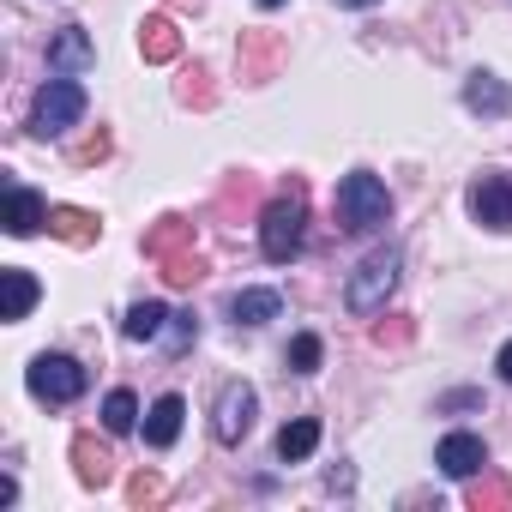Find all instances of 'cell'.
I'll use <instances>...</instances> for the list:
<instances>
[{"label": "cell", "instance_id": "6da1fadb", "mask_svg": "<svg viewBox=\"0 0 512 512\" xmlns=\"http://www.w3.org/2000/svg\"><path fill=\"white\" fill-rule=\"evenodd\" d=\"M398 272H404V253H398V247H374L368 260L350 272V284H344V308H350L356 320H374V314L392 302Z\"/></svg>", "mask_w": 512, "mask_h": 512}, {"label": "cell", "instance_id": "7a4b0ae2", "mask_svg": "<svg viewBox=\"0 0 512 512\" xmlns=\"http://www.w3.org/2000/svg\"><path fill=\"white\" fill-rule=\"evenodd\" d=\"M302 223H308V193H302V181H290V193L272 199L260 217V253L272 266H290L302 253Z\"/></svg>", "mask_w": 512, "mask_h": 512}, {"label": "cell", "instance_id": "3957f363", "mask_svg": "<svg viewBox=\"0 0 512 512\" xmlns=\"http://www.w3.org/2000/svg\"><path fill=\"white\" fill-rule=\"evenodd\" d=\"M386 217H392L386 181H380L374 169H350V175L338 181V223H344L350 235H368V229H380Z\"/></svg>", "mask_w": 512, "mask_h": 512}, {"label": "cell", "instance_id": "277c9868", "mask_svg": "<svg viewBox=\"0 0 512 512\" xmlns=\"http://www.w3.org/2000/svg\"><path fill=\"white\" fill-rule=\"evenodd\" d=\"M79 121H85V85H79L73 73L49 79V85L37 91V103H31V133H37V139H61V133H73Z\"/></svg>", "mask_w": 512, "mask_h": 512}, {"label": "cell", "instance_id": "5b68a950", "mask_svg": "<svg viewBox=\"0 0 512 512\" xmlns=\"http://www.w3.org/2000/svg\"><path fill=\"white\" fill-rule=\"evenodd\" d=\"M25 386H31L43 404H73V398H85L91 374H85L73 356H37V362H31V374H25Z\"/></svg>", "mask_w": 512, "mask_h": 512}, {"label": "cell", "instance_id": "8992f818", "mask_svg": "<svg viewBox=\"0 0 512 512\" xmlns=\"http://www.w3.org/2000/svg\"><path fill=\"white\" fill-rule=\"evenodd\" d=\"M253 416H260V398H253V386L229 380V386L217 392V410H211V434H217L223 446H241V440L253 434Z\"/></svg>", "mask_w": 512, "mask_h": 512}, {"label": "cell", "instance_id": "52a82bcc", "mask_svg": "<svg viewBox=\"0 0 512 512\" xmlns=\"http://www.w3.org/2000/svg\"><path fill=\"white\" fill-rule=\"evenodd\" d=\"M470 217L476 223H488V229H512V175H482L476 187H470Z\"/></svg>", "mask_w": 512, "mask_h": 512}, {"label": "cell", "instance_id": "ba28073f", "mask_svg": "<svg viewBox=\"0 0 512 512\" xmlns=\"http://www.w3.org/2000/svg\"><path fill=\"white\" fill-rule=\"evenodd\" d=\"M434 464H440L446 476H476V470L488 464V446H482L476 434H446L440 452H434Z\"/></svg>", "mask_w": 512, "mask_h": 512}, {"label": "cell", "instance_id": "9c48e42d", "mask_svg": "<svg viewBox=\"0 0 512 512\" xmlns=\"http://www.w3.org/2000/svg\"><path fill=\"white\" fill-rule=\"evenodd\" d=\"M73 464H79V482H85V488H109V482H115V452H109L97 434H79V440H73Z\"/></svg>", "mask_w": 512, "mask_h": 512}, {"label": "cell", "instance_id": "30bf717a", "mask_svg": "<svg viewBox=\"0 0 512 512\" xmlns=\"http://www.w3.org/2000/svg\"><path fill=\"white\" fill-rule=\"evenodd\" d=\"M97 61V49H91V37L79 31V25H61V37L49 43V67L55 73H85Z\"/></svg>", "mask_w": 512, "mask_h": 512}, {"label": "cell", "instance_id": "8fae6325", "mask_svg": "<svg viewBox=\"0 0 512 512\" xmlns=\"http://www.w3.org/2000/svg\"><path fill=\"white\" fill-rule=\"evenodd\" d=\"M464 109H476V115H506V109H512V85L494 79V73H470V79H464Z\"/></svg>", "mask_w": 512, "mask_h": 512}, {"label": "cell", "instance_id": "7c38bea8", "mask_svg": "<svg viewBox=\"0 0 512 512\" xmlns=\"http://www.w3.org/2000/svg\"><path fill=\"white\" fill-rule=\"evenodd\" d=\"M181 416H187V404H181L175 392H163V398L145 410V440H151L157 452H163V446H175V440H181Z\"/></svg>", "mask_w": 512, "mask_h": 512}, {"label": "cell", "instance_id": "4fadbf2b", "mask_svg": "<svg viewBox=\"0 0 512 512\" xmlns=\"http://www.w3.org/2000/svg\"><path fill=\"white\" fill-rule=\"evenodd\" d=\"M43 223H49L43 193H31V187H7V229H13V235H37Z\"/></svg>", "mask_w": 512, "mask_h": 512}, {"label": "cell", "instance_id": "5bb4252c", "mask_svg": "<svg viewBox=\"0 0 512 512\" xmlns=\"http://www.w3.org/2000/svg\"><path fill=\"white\" fill-rule=\"evenodd\" d=\"M49 235L73 241V247H91V241L103 235V223H97L91 211H79V205H49Z\"/></svg>", "mask_w": 512, "mask_h": 512}, {"label": "cell", "instance_id": "9a60e30c", "mask_svg": "<svg viewBox=\"0 0 512 512\" xmlns=\"http://www.w3.org/2000/svg\"><path fill=\"white\" fill-rule=\"evenodd\" d=\"M284 314V296L278 290H241L235 302H229V320L235 326H266V320H278Z\"/></svg>", "mask_w": 512, "mask_h": 512}, {"label": "cell", "instance_id": "2e32d148", "mask_svg": "<svg viewBox=\"0 0 512 512\" xmlns=\"http://www.w3.org/2000/svg\"><path fill=\"white\" fill-rule=\"evenodd\" d=\"M139 55L157 61V67L175 61V55H181V31H175V19H145V25H139Z\"/></svg>", "mask_w": 512, "mask_h": 512}, {"label": "cell", "instance_id": "e0dca14e", "mask_svg": "<svg viewBox=\"0 0 512 512\" xmlns=\"http://www.w3.org/2000/svg\"><path fill=\"white\" fill-rule=\"evenodd\" d=\"M121 332H127L133 344H151V338L169 332V308H163V302H133L127 320H121Z\"/></svg>", "mask_w": 512, "mask_h": 512}, {"label": "cell", "instance_id": "ac0fdd59", "mask_svg": "<svg viewBox=\"0 0 512 512\" xmlns=\"http://www.w3.org/2000/svg\"><path fill=\"white\" fill-rule=\"evenodd\" d=\"M314 446H320V422H314V416L284 422V434H278V458H284V464H302Z\"/></svg>", "mask_w": 512, "mask_h": 512}, {"label": "cell", "instance_id": "d6986e66", "mask_svg": "<svg viewBox=\"0 0 512 512\" xmlns=\"http://www.w3.org/2000/svg\"><path fill=\"white\" fill-rule=\"evenodd\" d=\"M181 247H193V223H187V217H163V223L145 235V253H151V260H163V253H181Z\"/></svg>", "mask_w": 512, "mask_h": 512}, {"label": "cell", "instance_id": "ffe728a7", "mask_svg": "<svg viewBox=\"0 0 512 512\" xmlns=\"http://www.w3.org/2000/svg\"><path fill=\"white\" fill-rule=\"evenodd\" d=\"M0 278H7V320H25L31 308H37V278L25 272V266H7V272H0Z\"/></svg>", "mask_w": 512, "mask_h": 512}, {"label": "cell", "instance_id": "44dd1931", "mask_svg": "<svg viewBox=\"0 0 512 512\" xmlns=\"http://www.w3.org/2000/svg\"><path fill=\"white\" fill-rule=\"evenodd\" d=\"M103 428H109V434H133V428H139V398H133L127 386H115V392L103 398Z\"/></svg>", "mask_w": 512, "mask_h": 512}, {"label": "cell", "instance_id": "7402d4cb", "mask_svg": "<svg viewBox=\"0 0 512 512\" xmlns=\"http://www.w3.org/2000/svg\"><path fill=\"white\" fill-rule=\"evenodd\" d=\"M157 266H163V278H169V284H181V290H187V284H199V253H193V247H181V253H163Z\"/></svg>", "mask_w": 512, "mask_h": 512}, {"label": "cell", "instance_id": "603a6c76", "mask_svg": "<svg viewBox=\"0 0 512 512\" xmlns=\"http://www.w3.org/2000/svg\"><path fill=\"white\" fill-rule=\"evenodd\" d=\"M284 362H290V374H314V368H320V338H314V332L290 338V356H284Z\"/></svg>", "mask_w": 512, "mask_h": 512}, {"label": "cell", "instance_id": "cb8c5ba5", "mask_svg": "<svg viewBox=\"0 0 512 512\" xmlns=\"http://www.w3.org/2000/svg\"><path fill=\"white\" fill-rule=\"evenodd\" d=\"M512 500V488L500 482V476H488V482H470V506L482 512V506H506Z\"/></svg>", "mask_w": 512, "mask_h": 512}, {"label": "cell", "instance_id": "d4e9b609", "mask_svg": "<svg viewBox=\"0 0 512 512\" xmlns=\"http://www.w3.org/2000/svg\"><path fill=\"white\" fill-rule=\"evenodd\" d=\"M127 500H133V506H151V500H163V476H151V470H139V476L127 482Z\"/></svg>", "mask_w": 512, "mask_h": 512}, {"label": "cell", "instance_id": "484cf974", "mask_svg": "<svg viewBox=\"0 0 512 512\" xmlns=\"http://www.w3.org/2000/svg\"><path fill=\"white\" fill-rule=\"evenodd\" d=\"M199 338V320L193 314H169V350H187Z\"/></svg>", "mask_w": 512, "mask_h": 512}, {"label": "cell", "instance_id": "4316f807", "mask_svg": "<svg viewBox=\"0 0 512 512\" xmlns=\"http://www.w3.org/2000/svg\"><path fill=\"white\" fill-rule=\"evenodd\" d=\"M97 157H109V133H103V127H97L91 139H79V145H73V163H97Z\"/></svg>", "mask_w": 512, "mask_h": 512}, {"label": "cell", "instance_id": "83f0119b", "mask_svg": "<svg viewBox=\"0 0 512 512\" xmlns=\"http://www.w3.org/2000/svg\"><path fill=\"white\" fill-rule=\"evenodd\" d=\"M494 368H500V380L512 386V344H500V356H494Z\"/></svg>", "mask_w": 512, "mask_h": 512}, {"label": "cell", "instance_id": "f1b7e54d", "mask_svg": "<svg viewBox=\"0 0 512 512\" xmlns=\"http://www.w3.org/2000/svg\"><path fill=\"white\" fill-rule=\"evenodd\" d=\"M338 7H374V0H338Z\"/></svg>", "mask_w": 512, "mask_h": 512}, {"label": "cell", "instance_id": "f546056e", "mask_svg": "<svg viewBox=\"0 0 512 512\" xmlns=\"http://www.w3.org/2000/svg\"><path fill=\"white\" fill-rule=\"evenodd\" d=\"M260 7H266V13H272V7H284V0H260Z\"/></svg>", "mask_w": 512, "mask_h": 512}]
</instances>
